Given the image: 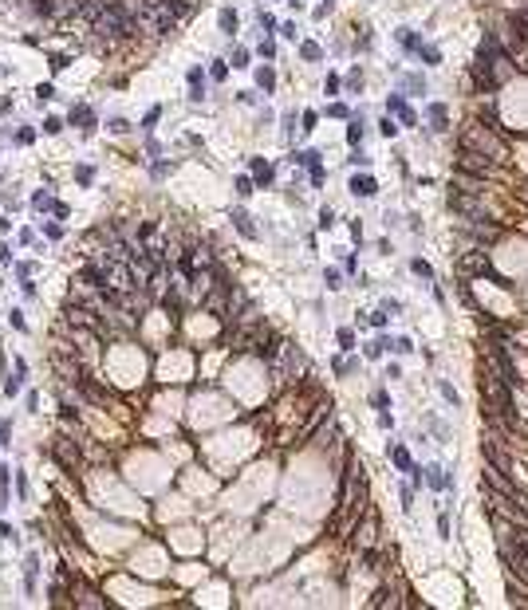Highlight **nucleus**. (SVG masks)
<instances>
[{
	"label": "nucleus",
	"instance_id": "nucleus-12",
	"mask_svg": "<svg viewBox=\"0 0 528 610\" xmlns=\"http://www.w3.org/2000/svg\"><path fill=\"white\" fill-rule=\"evenodd\" d=\"M410 272H414V276H422V280H434V268H430L426 260H410Z\"/></svg>",
	"mask_w": 528,
	"mask_h": 610
},
{
	"label": "nucleus",
	"instance_id": "nucleus-33",
	"mask_svg": "<svg viewBox=\"0 0 528 610\" xmlns=\"http://www.w3.org/2000/svg\"><path fill=\"white\" fill-rule=\"evenodd\" d=\"M32 205H36V209H47V205H51V197H47V193H36V197H32Z\"/></svg>",
	"mask_w": 528,
	"mask_h": 610
},
{
	"label": "nucleus",
	"instance_id": "nucleus-10",
	"mask_svg": "<svg viewBox=\"0 0 528 610\" xmlns=\"http://www.w3.org/2000/svg\"><path fill=\"white\" fill-rule=\"evenodd\" d=\"M71 122H79L83 130H91V126H95V114H91V106H75V110H71Z\"/></svg>",
	"mask_w": 528,
	"mask_h": 610
},
{
	"label": "nucleus",
	"instance_id": "nucleus-22",
	"mask_svg": "<svg viewBox=\"0 0 528 610\" xmlns=\"http://www.w3.org/2000/svg\"><path fill=\"white\" fill-rule=\"evenodd\" d=\"M162 307H166V311H174V315H178V311H181V299L174 296V292H170V296L162 299Z\"/></svg>",
	"mask_w": 528,
	"mask_h": 610
},
{
	"label": "nucleus",
	"instance_id": "nucleus-25",
	"mask_svg": "<svg viewBox=\"0 0 528 610\" xmlns=\"http://www.w3.org/2000/svg\"><path fill=\"white\" fill-rule=\"evenodd\" d=\"M237 193H241V197L253 193V178H237Z\"/></svg>",
	"mask_w": 528,
	"mask_h": 610
},
{
	"label": "nucleus",
	"instance_id": "nucleus-21",
	"mask_svg": "<svg viewBox=\"0 0 528 610\" xmlns=\"http://www.w3.org/2000/svg\"><path fill=\"white\" fill-rule=\"evenodd\" d=\"M378 130H382L386 138H394V134H398V126H394V119H391V114H386V119L378 122Z\"/></svg>",
	"mask_w": 528,
	"mask_h": 610
},
{
	"label": "nucleus",
	"instance_id": "nucleus-29",
	"mask_svg": "<svg viewBox=\"0 0 528 610\" xmlns=\"http://www.w3.org/2000/svg\"><path fill=\"white\" fill-rule=\"evenodd\" d=\"M316 122H319V114H316V110H308V114H303V130H316Z\"/></svg>",
	"mask_w": 528,
	"mask_h": 610
},
{
	"label": "nucleus",
	"instance_id": "nucleus-34",
	"mask_svg": "<svg viewBox=\"0 0 528 610\" xmlns=\"http://www.w3.org/2000/svg\"><path fill=\"white\" fill-rule=\"evenodd\" d=\"M382 311H391V315H398V311H402V303H398V299H386V303H382Z\"/></svg>",
	"mask_w": 528,
	"mask_h": 610
},
{
	"label": "nucleus",
	"instance_id": "nucleus-20",
	"mask_svg": "<svg viewBox=\"0 0 528 610\" xmlns=\"http://www.w3.org/2000/svg\"><path fill=\"white\" fill-rule=\"evenodd\" d=\"M32 8H36V12H40V16H51V12H55V0H36V4H32Z\"/></svg>",
	"mask_w": 528,
	"mask_h": 610
},
{
	"label": "nucleus",
	"instance_id": "nucleus-31",
	"mask_svg": "<svg viewBox=\"0 0 528 610\" xmlns=\"http://www.w3.org/2000/svg\"><path fill=\"white\" fill-rule=\"evenodd\" d=\"M4 394H8V398H12V394H20V378H8V382H4Z\"/></svg>",
	"mask_w": 528,
	"mask_h": 610
},
{
	"label": "nucleus",
	"instance_id": "nucleus-3",
	"mask_svg": "<svg viewBox=\"0 0 528 610\" xmlns=\"http://www.w3.org/2000/svg\"><path fill=\"white\" fill-rule=\"evenodd\" d=\"M351 193L355 197H375L378 193V181L371 178V173H355V178H351Z\"/></svg>",
	"mask_w": 528,
	"mask_h": 610
},
{
	"label": "nucleus",
	"instance_id": "nucleus-36",
	"mask_svg": "<svg viewBox=\"0 0 528 610\" xmlns=\"http://www.w3.org/2000/svg\"><path fill=\"white\" fill-rule=\"evenodd\" d=\"M410 504H414V488L406 484V488H402V508H410Z\"/></svg>",
	"mask_w": 528,
	"mask_h": 610
},
{
	"label": "nucleus",
	"instance_id": "nucleus-6",
	"mask_svg": "<svg viewBox=\"0 0 528 610\" xmlns=\"http://www.w3.org/2000/svg\"><path fill=\"white\" fill-rule=\"evenodd\" d=\"M253 181H257V185H268L272 181V165L264 162V158H253Z\"/></svg>",
	"mask_w": 528,
	"mask_h": 610
},
{
	"label": "nucleus",
	"instance_id": "nucleus-7",
	"mask_svg": "<svg viewBox=\"0 0 528 610\" xmlns=\"http://www.w3.org/2000/svg\"><path fill=\"white\" fill-rule=\"evenodd\" d=\"M233 221H237V228H241V237H248V240H257V228H253V221H248V213H233Z\"/></svg>",
	"mask_w": 528,
	"mask_h": 610
},
{
	"label": "nucleus",
	"instance_id": "nucleus-35",
	"mask_svg": "<svg viewBox=\"0 0 528 610\" xmlns=\"http://www.w3.org/2000/svg\"><path fill=\"white\" fill-rule=\"evenodd\" d=\"M438 532H441V536H450V516H446V512L438 516Z\"/></svg>",
	"mask_w": 528,
	"mask_h": 610
},
{
	"label": "nucleus",
	"instance_id": "nucleus-26",
	"mask_svg": "<svg viewBox=\"0 0 528 610\" xmlns=\"http://www.w3.org/2000/svg\"><path fill=\"white\" fill-rule=\"evenodd\" d=\"M110 130H115V134H126V130H130V122H126V119H110Z\"/></svg>",
	"mask_w": 528,
	"mask_h": 610
},
{
	"label": "nucleus",
	"instance_id": "nucleus-8",
	"mask_svg": "<svg viewBox=\"0 0 528 610\" xmlns=\"http://www.w3.org/2000/svg\"><path fill=\"white\" fill-rule=\"evenodd\" d=\"M391 461H394V469H402V473H410V469H414V464H410V453H406L402 445L391 449Z\"/></svg>",
	"mask_w": 528,
	"mask_h": 610
},
{
	"label": "nucleus",
	"instance_id": "nucleus-1",
	"mask_svg": "<svg viewBox=\"0 0 528 610\" xmlns=\"http://www.w3.org/2000/svg\"><path fill=\"white\" fill-rule=\"evenodd\" d=\"M422 480H426L434 492H446V488L453 484L450 476H446V469H441V464H426V469H422Z\"/></svg>",
	"mask_w": 528,
	"mask_h": 610
},
{
	"label": "nucleus",
	"instance_id": "nucleus-2",
	"mask_svg": "<svg viewBox=\"0 0 528 610\" xmlns=\"http://www.w3.org/2000/svg\"><path fill=\"white\" fill-rule=\"evenodd\" d=\"M386 110H391V114H398V119H402V126H414V122H418V114L406 106V99H402V95H391V99H386Z\"/></svg>",
	"mask_w": 528,
	"mask_h": 610
},
{
	"label": "nucleus",
	"instance_id": "nucleus-37",
	"mask_svg": "<svg viewBox=\"0 0 528 610\" xmlns=\"http://www.w3.org/2000/svg\"><path fill=\"white\" fill-rule=\"evenodd\" d=\"M323 4H331V0H323Z\"/></svg>",
	"mask_w": 528,
	"mask_h": 610
},
{
	"label": "nucleus",
	"instance_id": "nucleus-17",
	"mask_svg": "<svg viewBox=\"0 0 528 610\" xmlns=\"http://www.w3.org/2000/svg\"><path fill=\"white\" fill-rule=\"evenodd\" d=\"M418 55H422L426 63H441V51H438V47H430V44H422V51H418Z\"/></svg>",
	"mask_w": 528,
	"mask_h": 610
},
{
	"label": "nucleus",
	"instance_id": "nucleus-24",
	"mask_svg": "<svg viewBox=\"0 0 528 610\" xmlns=\"http://www.w3.org/2000/svg\"><path fill=\"white\" fill-rule=\"evenodd\" d=\"M308 169H312V185H323V165H319V162H312Z\"/></svg>",
	"mask_w": 528,
	"mask_h": 610
},
{
	"label": "nucleus",
	"instance_id": "nucleus-14",
	"mask_svg": "<svg viewBox=\"0 0 528 610\" xmlns=\"http://www.w3.org/2000/svg\"><path fill=\"white\" fill-rule=\"evenodd\" d=\"M300 55H303V60H319L323 51H319V44H312V40H308V44H300Z\"/></svg>",
	"mask_w": 528,
	"mask_h": 610
},
{
	"label": "nucleus",
	"instance_id": "nucleus-5",
	"mask_svg": "<svg viewBox=\"0 0 528 610\" xmlns=\"http://www.w3.org/2000/svg\"><path fill=\"white\" fill-rule=\"evenodd\" d=\"M398 40H402V47H406L410 55H418V51H422V36H418L414 28H402V32H398Z\"/></svg>",
	"mask_w": 528,
	"mask_h": 610
},
{
	"label": "nucleus",
	"instance_id": "nucleus-19",
	"mask_svg": "<svg viewBox=\"0 0 528 610\" xmlns=\"http://www.w3.org/2000/svg\"><path fill=\"white\" fill-rule=\"evenodd\" d=\"M406 91H414V95L422 91V95H426V79H422V75H406Z\"/></svg>",
	"mask_w": 528,
	"mask_h": 610
},
{
	"label": "nucleus",
	"instance_id": "nucleus-9",
	"mask_svg": "<svg viewBox=\"0 0 528 610\" xmlns=\"http://www.w3.org/2000/svg\"><path fill=\"white\" fill-rule=\"evenodd\" d=\"M430 122H434V130H438V134L446 130V122H450V114H446V106H441V103H434V106H430Z\"/></svg>",
	"mask_w": 528,
	"mask_h": 610
},
{
	"label": "nucleus",
	"instance_id": "nucleus-23",
	"mask_svg": "<svg viewBox=\"0 0 528 610\" xmlns=\"http://www.w3.org/2000/svg\"><path fill=\"white\" fill-rule=\"evenodd\" d=\"M233 67H248V51H244V47L233 51Z\"/></svg>",
	"mask_w": 528,
	"mask_h": 610
},
{
	"label": "nucleus",
	"instance_id": "nucleus-28",
	"mask_svg": "<svg viewBox=\"0 0 528 610\" xmlns=\"http://www.w3.org/2000/svg\"><path fill=\"white\" fill-rule=\"evenodd\" d=\"M327 114H335V119H347V106H343V103H331V106H327Z\"/></svg>",
	"mask_w": 528,
	"mask_h": 610
},
{
	"label": "nucleus",
	"instance_id": "nucleus-13",
	"mask_svg": "<svg viewBox=\"0 0 528 610\" xmlns=\"http://www.w3.org/2000/svg\"><path fill=\"white\" fill-rule=\"evenodd\" d=\"M347 142H351V146H359V142H363V122H359V119L347 126Z\"/></svg>",
	"mask_w": 528,
	"mask_h": 610
},
{
	"label": "nucleus",
	"instance_id": "nucleus-16",
	"mask_svg": "<svg viewBox=\"0 0 528 610\" xmlns=\"http://www.w3.org/2000/svg\"><path fill=\"white\" fill-rule=\"evenodd\" d=\"M221 28H225V36H233V32H237V16L229 12V8L221 12Z\"/></svg>",
	"mask_w": 528,
	"mask_h": 610
},
{
	"label": "nucleus",
	"instance_id": "nucleus-27",
	"mask_svg": "<svg viewBox=\"0 0 528 610\" xmlns=\"http://www.w3.org/2000/svg\"><path fill=\"white\" fill-rule=\"evenodd\" d=\"M394 351H398V355H410V351H414V342H410V339H394Z\"/></svg>",
	"mask_w": 528,
	"mask_h": 610
},
{
	"label": "nucleus",
	"instance_id": "nucleus-32",
	"mask_svg": "<svg viewBox=\"0 0 528 610\" xmlns=\"http://www.w3.org/2000/svg\"><path fill=\"white\" fill-rule=\"evenodd\" d=\"M75 178H79V181H83V185H87V181H91V178H95V173H91V165H79V169H75Z\"/></svg>",
	"mask_w": 528,
	"mask_h": 610
},
{
	"label": "nucleus",
	"instance_id": "nucleus-11",
	"mask_svg": "<svg viewBox=\"0 0 528 610\" xmlns=\"http://www.w3.org/2000/svg\"><path fill=\"white\" fill-rule=\"evenodd\" d=\"M257 83H260V91H264V95L276 87V75H272V67H260V71H257Z\"/></svg>",
	"mask_w": 528,
	"mask_h": 610
},
{
	"label": "nucleus",
	"instance_id": "nucleus-15",
	"mask_svg": "<svg viewBox=\"0 0 528 610\" xmlns=\"http://www.w3.org/2000/svg\"><path fill=\"white\" fill-rule=\"evenodd\" d=\"M438 390H441V398H446L450 405H457V402H461V398H457V390H453L450 382H438Z\"/></svg>",
	"mask_w": 528,
	"mask_h": 610
},
{
	"label": "nucleus",
	"instance_id": "nucleus-4",
	"mask_svg": "<svg viewBox=\"0 0 528 610\" xmlns=\"http://www.w3.org/2000/svg\"><path fill=\"white\" fill-rule=\"evenodd\" d=\"M185 79H189V99H193V103H201V95H205V75H201V67H189V75H185Z\"/></svg>",
	"mask_w": 528,
	"mask_h": 610
},
{
	"label": "nucleus",
	"instance_id": "nucleus-30",
	"mask_svg": "<svg viewBox=\"0 0 528 610\" xmlns=\"http://www.w3.org/2000/svg\"><path fill=\"white\" fill-rule=\"evenodd\" d=\"M44 130H47V134H60V130H63V122H60V119H47V122H44Z\"/></svg>",
	"mask_w": 528,
	"mask_h": 610
},
{
	"label": "nucleus",
	"instance_id": "nucleus-18",
	"mask_svg": "<svg viewBox=\"0 0 528 610\" xmlns=\"http://www.w3.org/2000/svg\"><path fill=\"white\" fill-rule=\"evenodd\" d=\"M209 75H213V79H217V83H221V79H225V75H229V63H225V60H213Z\"/></svg>",
	"mask_w": 528,
	"mask_h": 610
}]
</instances>
